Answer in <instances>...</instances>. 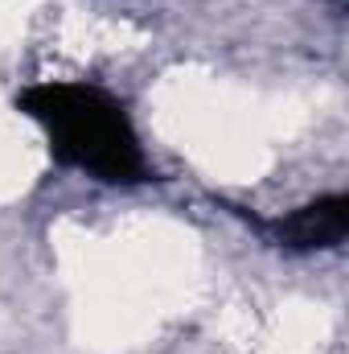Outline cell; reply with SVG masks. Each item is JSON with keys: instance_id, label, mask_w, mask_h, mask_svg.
<instances>
[{"instance_id": "6da1fadb", "label": "cell", "mask_w": 349, "mask_h": 354, "mask_svg": "<svg viewBox=\"0 0 349 354\" xmlns=\"http://www.w3.org/2000/svg\"><path fill=\"white\" fill-rule=\"evenodd\" d=\"M21 107L46 124L54 157L66 165H79L103 181H140L148 169L123 107L103 91L79 83H46L25 91Z\"/></svg>"}, {"instance_id": "7a4b0ae2", "label": "cell", "mask_w": 349, "mask_h": 354, "mask_svg": "<svg viewBox=\"0 0 349 354\" xmlns=\"http://www.w3.org/2000/svg\"><path fill=\"white\" fill-rule=\"evenodd\" d=\"M271 231H275V239H279L283 248H296V252L333 248V243L346 239V231H349V202L341 194L321 198V202H312V206H304V210L279 218Z\"/></svg>"}]
</instances>
